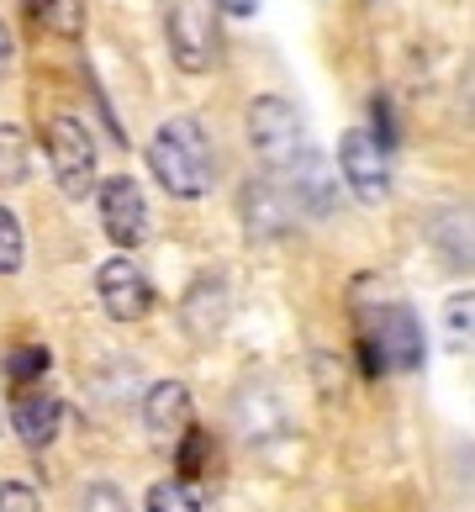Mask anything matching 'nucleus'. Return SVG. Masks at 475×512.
<instances>
[{
    "mask_svg": "<svg viewBox=\"0 0 475 512\" xmlns=\"http://www.w3.org/2000/svg\"><path fill=\"white\" fill-rule=\"evenodd\" d=\"M148 169L159 175L169 196H185V201L206 196V185H212V143H206L201 122L169 117L154 132V143H148Z\"/></svg>",
    "mask_w": 475,
    "mask_h": 512,
    "instance_id": "1",
    "label": "nucleus"
},
{
    "mask_svg": "<svg viewBox=\"0 0 475 512\" xmlns=\"http://www.w3.org/2000/svg\"><path fill=\"white\" fill-rule=\"evenodd\" d=\"M164 32H169V53L185 74H201L212 64V16H206L201 0H169V16H164Z\"/></svg>",
    "mask_w": 475,
    "mask_h": 512,
    "instance_id": "7",
    "label": "nucleus"
},
{
    "mask_svg": "<svg viewBox=\"0 0 475 512\" xmlns=\"http://www.w3.org/2000/svg\"><path fill=\"white\" fill-rule=\"evenodd\" d=\"M217 6H222L227 16H254V11H259V0H217Z\"/></svg>",
    "mask_w": 475,
    "mask_h": 512,
    "instance_id": "19",
    "label": "nucleus"
},
{
    "mask_svg": "<svg viewBox=\"0 0 475 512\" xmlns=\"http://www.w3.org/2000/svg\"><path fill=\"white\" fill-rule=\"evenodd\" d=\"M11 53H16V43H11V32H6V22H0V69L11 64Z\"/></svg>",
    "mask_w": 475,
    "mask_h": 512,
    "instance_id": "20",
    "label": "nucleus"
},
{
    "mask_svg": "<svg viewBox=\"0 0 475 512\" xmlns=\"http://www.w3.org/2000/svg\"><path fill=\"white\" fill-rule=\"evenodd\" d=\"M59 417H64V407L53 391H22L16 396V433H22L32 449L59 439Z\"/></svg>",
    "mask_w": 475,
    "mask_h": 512,
    "instance_id": "10",
    "label": "nucleus"
},
{
    "mask_svg": "<svg viewBox=\"0 0 475 512\" xmlns=\"http://www.w3.org/2000/svg\"><path fill=\"white\" fill-rule=\"evenodd\" d=\"M101 222H106L111 243H122V249H138V243L148 238V201H143L132 175L101 180Z\"/></svg>",
    "mask_w": 475,
    "mask_h": 512,
    "instance_id": "8",
    "label": "nucleus"
},
{
    "mask_svg": "<svg viewBox=\"0 0 475 512\" xmlns=\"http://www.w3.org/2000/svg\"><path fill=\"white\" fill-rule=\"evenodd\" d=\"M365 349L370 370H417L423 365V328L402 301H386L365 317Z\"/></svg>",
    "mask_w": 475,
    "mask_h": 512,
    "instance_id": "3",
    "label": "nucleus"
},
{
    "mask_svg": "<svg viewBox=\"0 0 475 512\" xmlns=\"http://www.w3.org/2000/svg\"><path fill=\"white\" fill-rule=\"evenodd\" d=\"M80 512H132V507H127V497L111 481H95V486H85Z\"/></svg>",
    "mask_w": 475,
    "mask_h": 512,
    "instance_id": "17",
    "label": "nucleus"
},
{
    "mask_svg": "<svg viewBox=\"0 0 475 512\" xmlns=\"http://www.w3.org/2000/svg\"><path fill=\"white\" fill-rule=\"evenodd\" d=\"M95 291H101V307L117 317V322H138V317H148V307H154V286H148L143 264L127 259V254H117V259L101 264Z\"/></svg>",
    "mask_w": 475,
    "mask_h": 512,
    "instance_id": "6",
    "label": "nucleus"
},
{
    "mask_svg": "<svg viewBox=\"0 0 475 512\" xmlns=\"http://www.w3.org/2000/svg\"><path fill=\"white\" fill-rule=\"evenodd\" d=\"M143 423H148V433H154L159 444L185 439V428H190V391H185L180 381L148 386V396H143Z\"/></svg>",
    "mask_w": 475,
    "mask_h": 512,
    "instance_id": "9",
    "label": "nucleus"
},
{
    "mask_svg": "<svg viewBox=\"0 0 475 512\" xmlns=\"http://www.w3.org/2000/svg\"><path fill=\"white\" fill-rule=\"evenodd\" d=\"M32 154H27V132L22 127H0V185H27Z\"/></svg>",
    "mask_w": 475,
    "mask_h": 512,
    "instance_id": "11",
    "label": "nucleus"
},
{
    "mask_svg": "<svg viewBox=\"0 0 475 512\" xmlns=\"http://www.w3.org/2000/svg\"><path fill=\"white\" fill-rule=\"evenodd\" d=\"M249 148L270 169H291L307 154V127H301L296 106L285 96H259L249 106Z\"/></svg>",
    "mask_w": 475,
    "mask_h": 512,
    "instance_id": "2",
    "label": "nucleus"
},
{
    "mask_svg": "<svg viewBox=\"0 0 475 512\" xmlns=\"http://www.w3.org/2000/svg\"><path fill=\"white\" fill-rule=\"evenodd\" d=\"M338 169H344L349 191L365 206H380L391 196V159H386V148H380L375 132H365V127L344 132V143H338Z\"/></svg>",
    "mask_w": 475,
    "mask_h": 512,
    "instance_id": "5",
    "label": "nucleus"
},
{
    "mask_svg": "<svg viewBox=\"0 0 475 512\" xmlns=\"http://www.w3.org/2000/svg\"><path fill=\"white\" fill-rule=\"evenodd\" d=\"M48 159H53V180L64 185V196L95 191V143H90V127L80 117L48 122Z\"/></svg>",
    "mask_w": 475,
    "mask_h": 512,
    "instance_id": "4",
    "label": "nucleus"
},
{
    "mask_svg": "<svg viewBox=\"0 0 475 512\" xmlns=\"http://www.w3.org/2000/svg\"><path fill=\"white\" fill-rule=\"evenodd\" d=\"M32 11H37V22H43V27L64 32V37L85 32V6H80V0H32Z\"/></svg>",
    "mask_w": 475,
    "mask_h": 512,
    "instance_id": "12",
    "label": "nucleus"
},
{
    "mask_svg": "<svg viewBox=\"0 0 475 512\" xmlns=\"http://www.w3.org/2000/svg\"><path fill=\"white\" fill-rule=\"evenodd\" d=\"M148 512H201V502L190 497V486H180V481H159L154 491H148Z\"/></svg>",
    "mask_w": 475,
    "mask_h": 512,
    "instance_id": "14",
    "label": "nucleus"
},
{
    "mask_svg": "<svg viewBox=\"0 0 475 512\" xmlns=\"http://www.w3.org/2000/svg\"><path fill=\"white\" fill-rule=\"evenodd\" d=\"M22 270V222H16L11 206H0V275Z\"/></svg>",
    "mask_w": 475,
    "mask_h": 512,
    "instance_id": "13",
    "label": "nucleus"
},
{
    "mask_svg": "<svg viewBox=\"0 0 475 512\" xmlns=\"http://www.w3.org/2000/svg\"><path fill=\"white\" fill-rule=\"evenodd\" d=\"M444 328H449V349H470V296H454L444 307Z\"/></svg>",
    "mask_w": 475,
    "mask_h": 512,
    "instance_id": "16",
    "label": "nucleus"
},
{
    "mask_svg": "<svg viewBox=\"0 0 475 512\" xmlns=\"http://www.w3.org/2000/svg\"><path fill=\"white\" fill-rule=\"evenodd\" d=\"M48 365H53V359H48L43 344H22V349L11 354V365H6V370H11V381H22V386H27V381H37V375H43Z\"/></svg>",
    "mask_w": 475,
    "mask_h": 512,
    "instance_id": "15",
    "label": "nucleus"
},
{
    "mask_svg": "<svg viewBox=\"0 0 475 512\" xmlns=\"http://www.w3.org/2000/svg\"><path fill=\"white\" fill-rule=\"evenodd\" d=\"M0 512H43V502H37L32 486L6 481V486H0Z\"/></svg>",
    "mask_w": 475,
    "mask_h": 512,
    "instance_id": "18",
    "label": "nucleus"
}]
</instances>
